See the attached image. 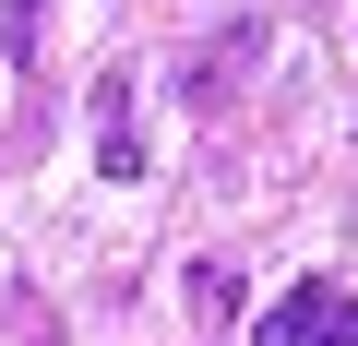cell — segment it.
Listing matches in <instances>:
<instances>
[{
	"label": "cell",
	"instance_id": "cell-1",
	"mask_svg": "<svg viewBox=\"0 0 358 346\" xmlns=\"http://www.w3.org/2000/svg\"><path fill=\"white\" fill-rule=\"evenodd\" d=\"M251 346H358V298H346L334 275H299V287L251 322Z\"/></svg>",
	"mask_w": 358,
	"mask_h": 346
},
{
	"label": "cell",
	"instance_id": "cell-2",
	"mask_svg": "<svg viewBox=\"0 0 358 346\" xmlns=\"http://www.w3.org/2000/svg\"><path fill=\"white\" fill-rule=\"evenodd\" d=\"M96 180H143V143H131V72L96 84Z\"/></svg>",
	"mask_w": 358,
	"mask_h": 346
},
{
	"label": "cell",
	"instance_id": "cell-3",
	"mask_svg": "<svg viewBox=\"0 0 358 346\" xmlns=\"http://www.w3.org/2000/svg\"><path fill=\"white\" fill-rule=\"evenodd\" d=\"M192 310H203V322H239V275H227V263H192Z\"/></svg>",
	"mask_w": 358,
	"mask_h": 346
},
{
	"label": "cell",
	"instance_id": "cell-4",
	"mask_svg": "<svg viewBox=\"0 0 358 346\" xmlns=\"http://www.w3.org/2000/svg\"><path fill=\"white\" fill-rule=\"evenodd\" d=\"M24 24H36V0H13V13H0V36H13V48H24Z\"/></svg>",
	"mask_w": 358,
	"mask_h": 346
}]
</instances>
